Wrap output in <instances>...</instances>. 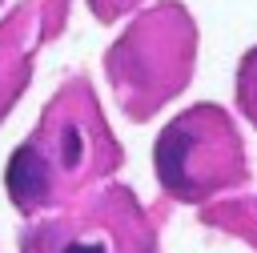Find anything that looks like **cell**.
<instances>
[{
	"label": "cell",
	"mask_w": 257,
	"mask_h": 253,
	"mask_svg": "<svg viewBox=\"0 0 257 253\" xmlns=\"http://www.w3.org/2000/svg\"><path fill=\"white\" fill-rule=\"evenodd\" d=\"M64 149H60V157H64V165L72 169L76 161H80V133H76V124H64V141H60Z\"/></svg>",
	"instance_id": "3957f363"
},
{
	"label": "cell",
	"mask_w": 257,
	"mask_h": 253,
	"mask_svg": "<svg viewBox=\"0 0 257 253\" xmlns=\"http://www.w3.org/2000/svg\"><path fill=\"white\" fill-rule=\"evenodd\" d=\"M225 153H233V137L209 108L177 116L157 141V173L181 197H201L221 185Z\"/></svg>",
	"instance_id": "6da1fadb"
},
{
	"label": "cell",
	"mask_w": 257,
	"mask_h": 253,
	"mask_svg": "<svg viewBox=\"0 0 257 253\" xmlns=\"http://www.w3.org/2000/svg\"><path fill=\"white\" fill-rule=\"evenodd\" d=\"M64 253H104V245H96V241H72Z\"/></svg>",
	"instance_id": "277c9868"
},
{
	"label": "cell",
	"mask_w": 257,
	"mask_h": 253,
	"mask_svg": "<svg viewBox=\"0 0 257 253\" xmlns=\"http://www.w3.org/2000/svg\"><path fill=\"white\" fill-rule=\"evenodd\" d=\"M4 181H8V193H12L16 205H36V201H44V193H48V169H44V157H40L32 145H24V149L12 157Z\"/></svg>",
	"instance_id": "7a4b0ae2"
}]
</instances>
